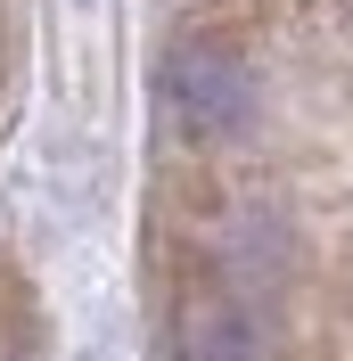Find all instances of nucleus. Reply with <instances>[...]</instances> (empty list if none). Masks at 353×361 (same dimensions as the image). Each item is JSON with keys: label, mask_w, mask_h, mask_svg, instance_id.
Returning a JSON list of instances; mask_svg holds the SVG:
<instances>
[{"label": "nucleus", "mask_w": 353, "mask_h": 361, "mask_svg": "<svg viewBox=\"0 0 353 361\" xmlns=\"http://www.w3.org/2000/svg\"><path fill=\"white\" fill-rule=\"evenodd\" d=\"M156 90H164V115L189 140H230L255 115V74H246L239 49H222V42H181L164 58V82Z\"/></svg>", "instance_id": "nucleus-1"}, {"label": "nucleus", "mask_w": 353, "mask_h": 361, "mask_svg": "<svg viewBox=\"0 0 353 361\" xmlns=\"http://www.w3.org/2000/svg\"><path fill=\"white\" fill-rule=\"evenodd\" d=\"M173 361H271V329L255 312V295H198L173 329Z\"/></svg>", "instance_id": "nucleus-2"}]
</instances>
